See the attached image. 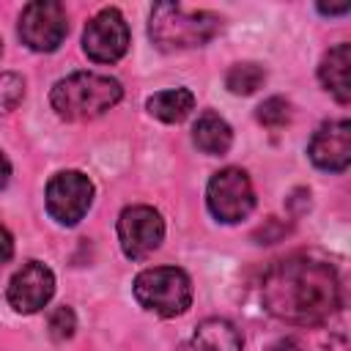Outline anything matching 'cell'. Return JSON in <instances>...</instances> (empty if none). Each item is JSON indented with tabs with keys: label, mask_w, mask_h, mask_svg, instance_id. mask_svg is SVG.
<instances>
[{
	"label": "cell",
	"mask_w": 351,
	"mask_h": 351,
	"mask_svg": "<svg viewBox=\"0 0 351 351\" xmlns=\"http://www.w3.org/2000/svg\"><path fill=\"white\" fill-rule=\"evenodd\" d=\"M263 307L288 324H321L340 304V280L332 263L293 255L274 263L261 285Z\"/></svg>",
	"instance_id": "6da1fadb"
},
{
	"label": "cell",
	"mask_w": 351,
	"mask_h": 351,
	"mask_svg": "<svg viewBox=\"0 0 351 351\" xmlns=\"http://www.w3.org/2000/svg\"><path fill=\"white\" fill-rule=\"evenodd\" d=\"M123 96L115 77L96 71H74L55 82L49 101L63 121H90L112 110Z\"/></svg>",
	"instance_id": "7a4b0ae2"
},
{
	"label": "cell",
	"mask_w": 351,
	"mask_h": 351,
	"mask_svg": "<svg viewBox=\"0 0 351 351\" xmlns=\"http://www.w3.org/2000/svg\"><path fill=\"white\" fill-rule=\"evenodd\" d=\"M222 27L211 11H189L178 3H156L151 8L148 33L159 49H192L208 44Z\"/></svg>",
	"instance_id": "3957f363"
},
{
	"label": "cell",
	"mask_w": 351,
	"mask_h": 351,
	"mask_svg": "<svg viewBox=\"0 0 351 351\" xmlns=\"http://www.w3.org/2000/svg\"><path fill=\"white\" fill-rule=\"evenodd\" d=\"M134 299L154 315L176 318L192 304V280L178 266L143 269L134 277Z\"/></svg>",
	"instance_id": "277c9868"
},
{
	"label": "cell",
	"mask_w": 351,
	"mask_h": 351,
	"mask_svg": "<svg viewBox=\"0 0 351 351\" xmlns=\"http://www.w3.org/2000/svg\"><path fill=\"white\" fill-rule=\"evenodd\" d=\"M206 203L219 222L233 225L247 219L250 211L255 208V189L250 176L241 167H225L214 173L206 189Z\"/></svg>",
	"instance_id": "5b68a950"
},
{
	"label": "cell",
	"mask_w": 351,
	"mask_h": 351,
	"mask_svg": "<svg viewBox=\"0 0 351 351\" xmlns=\"http://www.w3.org/2000/svg\"><path fill=\"white\" fill-rule=\"evenodd\" d=\"M66 33L69 16L58 0H33L19 14V38L33 52H55Z\"/></svg>",
	"instance_id": "8992f818"
},
{
	"label": "cell",
	"mask_w": 351,
	"mask_h": 351,
	"mask_svg": "<svg viewBox=\"0 0 351 351\" xmlns=\"http://www.w3.org/2000/svg\"><path fill=\"white\" fill-rule=\"evenodd\" d=\"M93 203V184L80 170H63L47 184V211L60 225H77Z\"/></svg>",
	"instance_id": "52a82bcc"
},
{
	"label": "cell",
	"mask_w": 351,
	"mask_h": 351,
	"mask_svg": "<svg viewBox=\"0 0 351 351\" xmlns=\"http://www.w3.org/2000/svg\"><path fill=\"white\" fill-rule=\"evenodd\" d=\"M165 239V219L151 206H126L118 217V241L126 258L140 261L159 250Z\"/></svg>",
	"instance_id": "ba28073f"
},
{
	"label": "cell",
	"mask_w": 351,
	"mask_h": 351,
	"mask_svg": "<svg viewBox=\"0 0 351 351\" xmlns=\"http://www.w3.org/2000/svg\"><path fill=\"white\" fill-rule=\"evenodd\" d=\"M82 49L96 63H115L129 49V25L118 8L99 11L82 33Z\"/></svg>",
	"instance_id": "9c48e42d"
},
{
	"label": "cell",
	"mask_w": 351,
	"mask_h": 351,
	"mask_svg": "<svg viewBox=\"0 0 351 351\" xmlns=\"http://www.w3.org/2000/svg\"><path fill=\"white\" fill-rule=\"evenodd\" d=\"M55 293V274L38 261H27L8 282V304L16 313H38Z\"/></svg>",
	"instance_id": "30bf717a"
},
{
	"label": "cell",
	"mask_w": 351,
	"mask_h": 351,
	"mask_svg": "<svg viewBox=\"0 0 351 351\" xmlns=\"http://www.w3.org/2000/svg\"><path fill=\"white\" fill-rule=\"evenodd\" d=\"M307 154H310V162L318 170L343 173L351 162V123L348 121L324 123L313 134V140L307 145Z\"/></svg>",
	"instance_id": "8fae6325"
},
{
	"label": "cell",
	"mask_w": 351,
	"mask_h": 351,
	"mask_svg": "<svg viewBox=\"0 0 351 351\" xmlns=\"http://www.w3.org/2000/svg\"><path fill=\"white\" fill-rule=\"evenodd\" d=\"M321 85L340 101H351V44H335L318 63Z\"/></svg>",
	"instance_id": "7c38bea8"
},
{
	"label": "cell",
	"mask_w": 351,
	"mask_h": 351,
	"mask_svg": "<svg viewBox=\"0 0 351 351\" xmlns=\"http://www.w3.org/2000/svg\"><path fill=\"white\" fill-rule=\"evenodd\" d=\"M239 329L225 318H206L192 337L184 343L181 351H241Z\"/></svg>",
	"instance_id": "4fadbf2b"
},
{
	"label": "cell",
	"mask_w": 351,
	"mask_h": 351,
	"mask_svg": "<svg viewBox=\"0 0 351 351\" xmlns=\"http://www.w3.org/2000/svg\"><path fill=\"white\" fill-rule=\"evenodd\" d=\"M192 140H195V145H197L203 154H208V156H222V154H228V148H230V143H233V129H230V123H228L222 115H217V112H203V115L197 118L195 129H192Z\"/></svg>",
	"instance_id": "5bb4252c"
},
{
	"label": "cell",
	"mask_w": 351,
	"mask_h": 351,
	"mask_svg": "<svg viewBox=\"0 0 351 351\" xmlns=\"http://www.w3.org/2000/svg\"><path fill=\"white\" fill-rule=\"evenodd\" d=\"M145 107H148V112H151L154 118H159V121H165V123H178V121H184V118L192 112L195 96H192V90H186V88L159 90V93H154V96L145 101Z\"/></svg>",
	"instance_id": "9a60e30c"
},
{
	"label": "cell",
	"mask_w": 351,
	"mask_h": 351,
	"mask_svg": "<svg viewBox=\"0 0 351 351\" xmlns=\"http://www.w3.org/2000/svg\"><path fill=\"white\" fill-rule=\"evenodd\" d=\"M263 82H266V69L261 63H236V66H230V71L225 77L228 90L236 96H250Z\"/></svg>",
	"instance_id": "2e32d148"
},
{
	"label": "cell",
	"mask_w": 351,
	"mask_h": 351,
	"mask_svg": "<svg viewBox=\"0 0 351 351\" xmlns=\"http://www.w3.org/2000/svg\"><path fill=\"white\" fill-rule=\"evenodd\" d=\"M258 121L263 123V126H269V129H280V126H285L288 121H291V104H288V99H282V96H271V99H266L261 107H258Z\"/></svg>",
	"instance_id": "e0dca14e"
},
{
	"label": "cell",
	"mask_w": 351,
	"mask_h": 351,
	"mask_svg": "<svg viewBox=\"0 0 351 351\" xmlns=\"http://www.w3.org/2000/svg\"><path fill=\"white\" fill-rule=\"evenodd\" d=\"M25 96V80L16 71H0V115L11 112Z\"/></svg>",
	"instance_id": "ac0fdd59"
},
{
	"label": "cell",
	"mask_w": 351,
	"mask_h": 351,
	"mask_svg": "<svg viewBox=\"0 0 351 351\" xmlns=\"http://www.w3.org/2000/svg\"><path fill=\"white\" fill-rule=\"evenodd\" d=\"M47 326H49L52 340H69L74 335V329H77V315H74V310L69 304H60V307H55L49 313Z\"/></svg>",
	"instance_id": "d6986e66"
},
{
	"label": "cell",
	"mask_w": 351,
	"mask_h": 351,
	"mask_svg": "<svg viewBox=\"0 0 351 351\" xmlns=\"http://www.w3.org/2000/svg\"><path fill=\"white\" fill-rule=\"evenodd\" d=\"M11 255H14V239H11L8 228H5V225H3V219H0V266H3V263H8V261H11Z\"/></svg>",
	"instance_id": "ffe728a7"
},
{
	"label": "cell",
	"mask_w": 351,
	"mask_h": 351,
	"mask_svg": "<svg viewBox=\"0 0 351 351\" xmlns=\"http://www.w3.org/2000/svg\"><path fill=\"white\" fill-rule=\"evenodd\" d=\"M269 351H302V346H299L293 337H282V340L271 343V346H269Z\"/></svg>",
	"instance_id": "44dd1931"
},
{
	"label": "cell",
	"mask_w": 351,
	"mask_h": 351,
	"mask_svg": "<svg viewBox=\"0 0 351 351\" xmlns=\"http://www.w3.org/2000/svg\"><path fill=\"white\" fill-rule=\"evenodd\" d=\"M318 11H321L324 16H340V14H348L351 5H348V3H340V5H318Z\"/></svg>",
	"instance_id": "7402d4cb"
},
{
	"label": "cell",
	"mask_w": 351,
	"mask_h": 351,
	"mask_svg": "<svg viewBox=\"0 0 351 351\" xmlns=\"http://www.w3.org/2000/svg\"><path fill=\"white\" fill-rule=\"evenodd\" d=\"M8 178H11V165H8V159H5V154L0 151V189L8 184Z\"/></svg>",
	"instance_id": "603a6c76"
},
{
	"label": "cell",
	"mask_w": 351,
	"mask_h": 351,
	"mask_svg": "<svg viewBox=\"0 0 351 351\" xmlns=\"http://www.w3.org/2000/svg\"><path fill=\"white\" fill-rule=\"evenodd\" d=\"M0 55H3V41H0Z\"/></svg>",
	"instance_id": "cb8c5ba5"
}]
</instances>
